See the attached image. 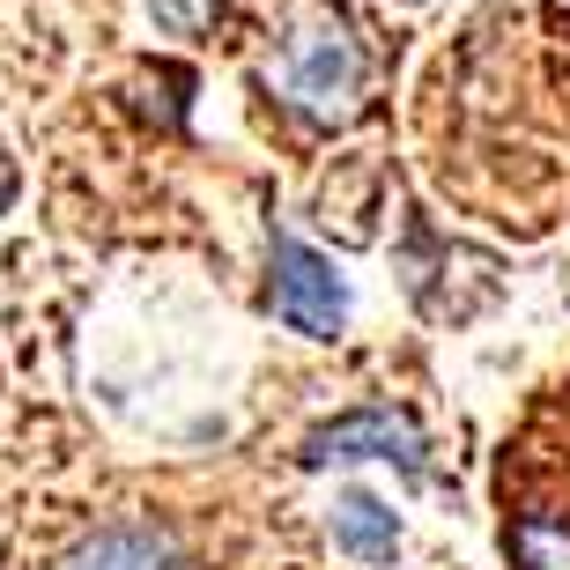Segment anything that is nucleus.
Here are the masks:
<instances>
[{"label": "nucleus", "instance_id": "1", "mask_svg": "<svg viewBox=\"0 0 570 570\" xmlns=\"http://www.w3.org/2000/svg\"><path fill=\"white\" fill-rule=\"evenodd\" d=\"M267 89L304 119V127H348L363 111V89H371V45L348 22V8L318 0L275 38V60H267Z\"/></svg>", "mask_w": 570, "mask_h": 570}, {"label": "nucleus", "instance_id": "2", "mask_svg": "<svg viewBox=\"0 0 570 570\" xmlns=\"http://www.w3.org/2000/svg\"><path fill=\"white\" fill-rule=\"evenodd\" d=\"M267 304L282 326H296L304 341H334L348 326V282L334 275V259L312 253L304 237H275L267 253Z\"/></svg>", "mask_w": 570, "mask_h": 570}, {"label": "nucleus", "instance_id": "3", "mask_svg": "<svg viewBox=\"0 0 570 570\" xmlns=\"http://www.w3.org/2000/svg\"><path fill=\"white\" fill-rule=\"evenodd\" d=\"M348 460H385V466H401V474L423 482L430 444H423V430H415V415L371 401V407H348V415H334V423H318L312 438H304V466H348Z\"/></svg>", "mask_w": 570, "mask_h": 570}, {"label": "nucleus", "instance_id": "4", "mask_svg": "<svg viewBox=\"0 0 570 570\" xmlns=\"http://www.w3.org/2000/svg\"><path fill=\"white\" fill-rule=\"evenodd\" d=\"M60 570H178V541L164 527H148V519H119V527L89 533Z\"/></svg>", "mask_w": 570, "mask_h": 570}, {"label": "nucleus", "instance_id": "5", "mask_svg": "<svg viewBox=\"0 0 570 570\" xmlns=\"http://www.w3.org/2000/svg\"><path fill=\"white\" fill-rule=\"evenodd\" d=\"M334 549L356 556V563H393V549H401V519H393V504L385 497H371V489H341L334 497Z\"/></svg>", "mask_w": 570, "mask_h": 570}, {"label": "nucleus", "instance_id": "6", "mask_svg": "<svg viewBox=\"0 0 570 570\" xmlns=\"http://www.w3.org/2000/svg\"><path fill=\"white\" fill-rule=\"evenodd\" d=\"M504 556H511V570H570V527L533 511V519H519L504 533Z\"/></svg>", "mask_w": 570, "mask_h": 570}, {"label": "nucleus", "instance_id": "7", "mask_svg": "<svg viewBox=\"0 0 570 570\" xmlns=\"http://www.w3.org/2000/svg\"><path fill=\"white\" fill-rule=\"evenodd\" d=\"M148 16H156L164 38H208L223 22V0H148Z\"/></svg>", "mask_w": 570, "mask_h": 570}]
</instances>
